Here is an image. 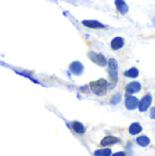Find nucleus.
I'll list each match as a JSON object with an SVG mask.
<instances>
[{
    "instance_id": "nucleus-16",
    "label": "nucleus",
    "mask_w": 155,
    "mask_h": 156,
    "mask_svg": "<svg viewBox=\"0 0 155 156\" xmlns=\"http://www.w3.org/2000/svg\"><path fill=\"white\" fill-rule=\"evenodd\" d=\"M111 150L109 148L106 149H100L95 151L94 156H111Z\"/></svg>"
},
{
    "instance_id": "nucleus-13",
    "label": "nucleus",
    "mask_w": 155,
    "mask_h": 156,
    "mask_svg": "<svg viewBox=\"0 0 155 156\" xmlns=\"http://www.w3.org/2000/svg\"><path fill=\"white\" fill-rule=\"evenodd\" d=\"M72 129H73L74 132L77 133L78 134H83V133H85V131H86L84 125H83L81 122H77V121L72 122Z\"/></svg>"
},
{
    "instance_id": "nucleus-9",
    "label": "nucleus",
    "mask_w": 155,
    "mask_h": 156,
    "mask_svg": "<svg viewBox=\"0 0 155 156\" xmlns=\"http://www.w3.org/2000/svg\"><path fill=\"white\" fill-rule=\"evenodd\" d=\"M115 5L117 10L122 14V15H126L129 12V6L127 3L124 0H115Z\"/></svg>"
},
{
    "instance_id": "nucleus-18",
    "label": "nucleus",
    "mask_w": 155,
    "mask_h": 156,
    "mask_svg": "<svg viewBox=\"0 0 155 156\" xmlns=\"http://www.w3.org/2000/svg\"><path fill=\"white\" fill-rule=\"evenodd\" d=\"M150 117L151 119L153 120H155V107H153L151 109V112H150Z\"/></svg>"
},
{
    "instance_id": "nucleus-17",
    "label": "nucleus",
    "mask_w": 155,
    "mask_h": 156,
    "mask_svg": "<svg viewBox=\"0 0 155 156\" xmlns=\"http://www.w3.org/2000/svg\"><path fill=\"white\" fill-rule=\"evenodd\" d=\"M122 101V94L121 93H116L112 96V98L111 99V103L112 105H116L118 103H120Z\"/></svg>"
},
{
    "instance_id": "nucleus-3",
    "label": "nucleus",
    "mask_w": 155,
    "mask_h": 156,
    "mask_svg": "<svg viewBox=\"0 0 155 156\" xmlns=\"http://www.w3.org/2000/svg\"><path fill=\"white\" fill-rule=\"evenodd\" d=\"M89 58L92 60V62H94L95 64L100 66V67H105L107 65V59L105 58V56L101 53H95V52H90L88 54Z\"/></svg>"
},
{
    "instance_id": "nucleus-19",
    "label": "nucleus",
    "mask_w": 155,
    "mask_h": 156,
    "mask_svg": "<svg viewBox=\"0 0 155 156\" xmlns=\"http://www.w3.org/2000/svg\"><path fill=\"white\" fill-rule=\"evenodd\" d=\"M111 156H126V154L124 152H119V153H116V154H112Z\"/></svg>"
},
{
    "instance_id": "nucleus-11",
    "label": "nucleus",
    "mask_w": 155,
    "mask_h": 156,
    "mask_svg": "<svg viewBox=\"0 0 155 156\" xmlns=\"http://www.w3.org/2000/svg\"><path fill=\"white\" fill-rule=\"evenodd\" d=\"M124 46V39L121 37H114L111 42V47L113 50H118Z\"/></svg>"
},
{
    "instance_id": "nucleus-2",
    "label": "nucleus",
    "mask_w": 155,
    "mask_h": 156,
    "mask_svg": "<svg viewBox=\"0 0 155 156\" xmlns=\"http://www.w3.org/2000/svg\"><path fill=\"white\" fill-rule=\"evenodd\" d=\"M109 74H110V80L111 83L109 85L110 89H113L118 81V64L115 58H111L109 60Z\"/></svg>"
},
{
    "instance_id": "nucleus-12",
    "label": "nucleus",
    "mask_w": 155,
    "mask_h": 156,
    "mask_svg": "<svg viewBox=\"0 0 155 156\" xmlns=\"http://www.w3.org/2000/svg\"><path fill=\"white\" fill-rule=\"evenodd\" d=\"M142 131H143V127H142L141 124L138 123V122H133V123H132L131 126H130V128H129V133H130V134H132V135H136V134L140 133Z\"/></svg>"
},
{
    "instance_id": "nucleus-10",
    "label": "nucleus",
    "mask_w": 155,
    "mask_h": 156,
    "mask_svg": "<svg viewBox=\"0 0 155 156\" xmlns=\"http://www.w3.org/2000/svg\"><path fill=\"white\" fill-rule=\"evenodd\" d=\"M120 139L118 137H115V136H112V135H109V136H106L102 139L100 144L102 146H110V145H112V144H118L120 143Z\"/></svg>"
},
{
    "instance_id": "nucleus-14",
    "label": "nucleus",
    "mask_w": 155,
    "mask_h": 156,
    "mask_svg": "<svg viewBox=\"0 0 155 156\" xmlns=\"http://www.w3.org/2000/svg\"><path fill=\"white\" fill-rule=\"evenodd\" d=\"M136 142L137 144L142 146V147H146L150 144L151 143V140L149 139V137H147L146 135H142V136H139L137 139H136Z\"/></svg>"
},
{
    "instance_id": "nucleus-7",
    "label": "nucleus",
    "mask_w": 155,
    "mask_h": 156,
    "mask_svg": "<svg viewBox=\"0 0 155 156\" xmlns=\"http://www.w3.org/2000/svg\"><path fill=\"white\" fill-rule=\"evenodd\" d=\"M83 69H84V67L79 61H73L69 65V70L74 75H77V76L80 75L83 72Z\"/></svg>"
},
{
    "instance_id": "nucleus-1",
    "label": "nucleus",
    "mask_w": 155,
    "mask_h": 156,
    "mask_svg": "<svg viewBox=\"0 0 155 156\" xmlns=\"http://www.w3.org/2000/svg\"><path fill=\"white\" fill-rule=\"evenodd\" d=\"M90 90L98 96H103L107 92L108 82L104 79H100L97 81H91L90 83Z\"/></svg>"
},
{
    "instance_id": "nucleus-4",
    "label": "nucleus",
    "mask_w": 155,
    "mask_h": 156,
    "mask_svg": "<svg viewBox=\"0 0 155 156\" xmlns=\"http://www.w3.org/2000/svg\"><path fill=\"white\" fill-rule=\"evenodd\" d=\"M152 101H153V97H152L151 94H146L145 96H143L142 98V100L139 101V104H138L139 111L141 112H146L149 109V107L151 106Z\"/></svg>"
},
{
    "instance_id": "nucleus-15",
    "label": "nucleus",
    "mask_w": 155,
    "mask_h": 156,
    "mask_svg": "<svg viewBox=\"0 0 155 156\" xmlns=\"http://www.w3.org/2000/svg\"><path fill=\"white\" fill-rule=\"evenodd\" d=\"M124 76L127 78H132V79H135L139 76V70L136 68H131L130 69L124 71Z\"/></svg>"
},
{
    "instance_id": "nucleus-6",
    "label": "nucleus",
    "mask_w": 155,
    "mask_h": 156,
    "mask_svg": "<svg viewBox=\"0 0 155 156\" xmlns=\"http://www.w3.org/2000/svg\"><path fill=\"white\" fill-rule=\"evenodd\" d=\"M126 92L129 94H133L140 92L142 90V84L138 81H132L126 86Z\"/></svg>"
},
{
    "instance_id": "nucleus-5",
    "label": "nucleus",
    "mask_w": 155,
    "mask_h": 156,
    "mask_svg": "<svg viewBox=\"0 0 155 156\" xmlns=\"http://www.w3.org/2000/svg\"><path fill=\"white\" fill-rule=\"evenodd\" d=\"M138 104H139V100L137 97L128 96L125 100V107L129 111H133L136 108H138Z\"/></svg>"
},
{
    "instance_id": "nucleus-8",
    "label": "nucleus",
    "mask_w": 155,
    "mask_h": 156,
    "mask_svg": "<svg viewBox=\"0 0 155 156\" xmlns=\"http://www.w3.org/2000/svg\"><path fill=\"white\" fill-rule=\"evenodd\" d=\"M82 24L90 28H94V29H100V28H104L105 25L100 23V21L97 20H83Z\"/></svg>"
}]
</instances>
